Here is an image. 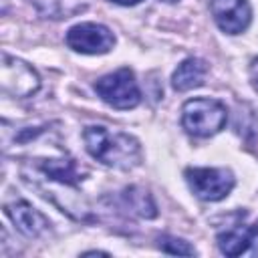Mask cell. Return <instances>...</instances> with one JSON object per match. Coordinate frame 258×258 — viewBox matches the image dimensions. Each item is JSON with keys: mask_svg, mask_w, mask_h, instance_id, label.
Segmentation results:
<instances>
[{"mask_svg": "<svg viewBox=\"0 0 258 258\" xmlns=\"http://www.w3.org/2000/svg\"><path fill=\"white\" fill-rule=\"evenodd\" d=\"M83 141L89 155L109 167L133 169L135 165L141 163L139 141L129 133L111 131L101 125H91L85 129Z\"/></svg>", "mask_w": 258, "mask_h": 258, "instance_id": "1", "label": "cell"}, {"mask_svg": "<svg viewBox=\"0 0 258 258\" xmlns=\"http://www.w3.org/2000/svg\"><path fill=\"white\" fill-rule=\"evenodd\" d=\"M228 119L226 107L216 99H191L181 107V125L194 137L216 135Z\"/></svg>", "mask_w": 258, "mask_h": 258, "instance_id": "2", "label": "cell"}, {"mask_svg": "<svg viewBox=\"0 0 258 258\" xmlns=\"http://www.w3.org/2000/svg\"><path fill=\"white\" fill-rule=\"evenodd\" d=\"M97 95L113 109H133L141 101V91L133 77V71L119 69L111 75L101 77L95 83Z\"/></svg>", "mask_w": 258, "mask_h": 258, "instance_id": "3", "label": "cell"}, {"mask_svg": "<svg viewBox=\"0 0 258 258\" xmlns=\"http://www.w3.org/2000/svg\"><path fill=\"white\" fill-rule=\"evenodd\" d=\"M185 179L191 191L204 202L224 200L236 183L234 173L226 167H189L185 169Z\"/></svg>", "mask_w": 258, "mask_h": 258, "instance_id": "4", "label": "cell"}, {"mask_svg": "<svg viewBox=\"0 0 258 258\" xmlns=\"http://www.w3.org/2000/svg\"><path fill=\"white\" fill-rule=\"evenodd\" d=\"M69 48L83 54H105L113 48L115 36L113 32L97 22H81L69 28L67 32Z\"/></svg>", "mask_w": 258, "mask_h": 258, "instance_id": "5", "label": "cell"}, {"mask_svg": "<svg viewBox=\"0 0 258 258\" xmlns=\"http://www.w3.org/2000/svg\"><path fill=\"white\" fill-rule=\"evenodd\" d=\"M38 87H40V79L30 64H26L18 58H12L8 54L2 56V89H4V93L24 99V97L34 95L38 91Z\"/></svg>", "mask_w": 258, "mask_h": 258, "instance_id": "6", "label": "cell"}, {"mask_svg": "<svg viewBox=\"0 0 258 258\" xmlns=\"http://www.w3.org/2000/svg\"><path fill=\"white\" fill-rule=\"evenodd\" d=\"M210 10L226 34H240L252 20V8L248 0H210Z\"/></svg>", "mask_w": 258, "mask_h": 258, "instance_id": "7", "label": "cell"}, {"mask_svg": "<svg viewBox=\"0 0 258 258\" xmlns=\"http://www.w3.org/2000/svg\"><path fill=\"white\" fill-rule=\"evenodd\" d=\"M32 175H38L50 183H58L62 187H75L81 179L79 167L71 157H50L36 159L32 163Z\"/></svg>", "mask_w": 258, "mask_h": 258, "instance_id": "8", "label": "cell"}, {"mask_svg": "<svg viewBox=\"0 0 258 258\" xmlns=\"http://www.w3.org/2000/svg\"><path fill=\"white\" fill-rule=\"evenodd\" d=\"M4 212L14 222V226L28 238H38L50 228L48 220L24 200H14V202L6 204Z\"/></svg>", "mask_w": 258, "mask_h": 258, "instance_id": "9", "label": "cell"}, {"mask_svg": "<svg viewBox=\"0 0 258 258\" xmlns=\"http://www.w3.org/2000/svg\"><path fill=\"white\" fill-rule=\"evenodd\" d=\"M252 246L258 248V224L254 226L234 224L226 232L218 234V248L226 256H240Z\"/></svg>", "mask_w": 258, "mask_h": 258, "instance_id": "10", "label": "cell"}, {"mask_svg": "<svg viewBox=\"0 0 258 258\" xmlns=\"http://www.w3.org/2000/svg\"><path fill=\"white\" fill-rule=\"evenodd\" d=\"M208 73V67L204 60L200 58H185L181 64H177L173 77H171V85L175 91H189L194 87H200L204 83V77Z\"/></svg>", "mask_w": 258, "mask_h": 258, "instance_id": "11", "label": "cell"}, {"mask_svg": "<svg viewBox=\"0 0 258 258\" xmlns=\"http://www.w3.org/2000/svg\"><path fill=\"white\" fill-rule=\"evenodd\" d=\"M123 200L127 204V208L141 216V218H155L157 216V210H155V204H153V198L149 196V191L141 189V187H127L123 191Z\"/></svg>", "mask_w": 258, "mask_h": 258, "instance_id": "12", "label": "cell"}, {"mask_svg": "<svg viewBox=\"0 0 258 258\" xmlns=\"http://www.w3.org/2000/svg\"><path fill=\"white\" fill-rule=\"evenodd\" d=\"M38 10L52 18H67L87 6V0H32Z\"/></svg>", "mask_w": 258, "mask_h": 258, "instance_id": "13", "label": "cell"}, {"mask_svg": "<svg viewBox=\"0 0 258 258\" xmlns=\"http://www.w3.org/2000/svg\"><path fill=\"white\" fill-rule=\"evenodd\" d=\"M159 248L167 254H183V256H194L196 254V250L185 240H179V238H173V236H161L159 238Z\"/></svg>", "mask_w": 258, "mask_h": 258, "instance_id": "14", "label": "cell"}, {"mask_svg": "<svg viewBox=\"0 0 258 258\" xmlns=\"http://www.w3.org/2000/svg\"><path fill=\"white\" fill-rule=\"evenodd\" d=\"M250 77H252L254 85L258 87V58H254V60H252V64H250Z\"/></svg>", "mask_w": 258, "mask_h": 258, "instance_id": "15", "label": "cell"}, {"mask_svg": "<svg viewBox=\"0 0 258 258\" xmlns=\"http://www.w3.org/2000/svg\"><path fill=\"white\" fill-rule=\"evenodd\" d=\"M111 2H115V4H121V6H135V4H139L141 0H111Z\"/></svg>", "mask_w": 258, "mask_h": 258, "instance_id": "16", "label": "cell"}, {"mask_svg": "<svg viewBox=\"0 0 258 258\" xmlns=\"http://www.w3.org/2000/svg\"><path fill=\"white\" fill-rule=\"evenodd\" d=\"M163 2H177V0H163Z\"/></svg>", "mask_w": 258, "mask_h": 258, "instance_id": "17", "label": "cell"}]
</instances>
